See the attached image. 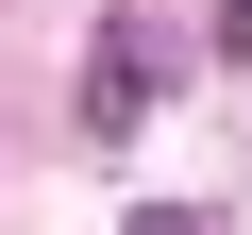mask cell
<instances>
[{
	"label": "cell",
	"instance_id": "obj_1",
	"mask_svg": "<svg viewBox=\"0 0 252 235\" xmlns=\"http://www.w3.org/2000/svg\"><path fill=\"white\" fill-rule=\"evenodd\" d=\"M135 118H152V17L118 0V17H101V51H84V135H135Z\"/></svg>",
	"mask_w": 252,
	"mask_h": 235
},
{
	"label": "cell",
	"instance_id": "obj_2",
	"mask_svg": "<svg viewBox=\"0 0 252 235\" xmlns=\"http://www.w3.org/2000/svg\"><path fill=\"white\" fill-rule=\"evenodd\" d=\"M118 235H219V218H202V202H152V218H118Z\"/></svg>",
	"mask_w": 252,
	"mask_h": 235
}]
</instances>
